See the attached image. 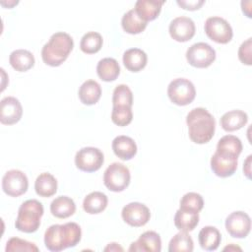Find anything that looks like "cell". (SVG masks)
Returning a JSON list of instances; mask_svg holds the SVG:
<instances>
[{
  "label": "cell",
  "mask_w": 252,
  "mask_h": 252,
  "mask_svg": "<svg viewBox=\"0 0 252 252\" xmlns=\"http://www.w3.org/2000/svg\"><path fill=\"white\" fill-rule=\"evenodd\" d=\"M82 237V230L76 222L52 224L44 233L45 247L52 252H59L76 246Z\"/></svg>",
  "instance_id": "obj_1"
},
{
  "label": "cell",
  "mask_w": 252,
  "mask_h": 252,
  "mask_svg": "<svg viewBox=\"0 0 252 252\" xmlns=\"http://www.w3.org/2000/svg\"><path fill=\"white\" fill-rule=\"evenodd\" d=\"M189 138L196 144H206L214 137L216 120L204 107H196L186 116Z\"/></svg>",
  "instance_id": "obj_2"
},
{
  "label": "cell",
  "mask_w": 252,
  "mask_h": 252,
  "mask_svg": "<svg viewBox=\"0 0 252 252\" xmlns=\"http://www.w3.org/2000/svg\"><path fill=\"white\" fill-rule=\"evenodd\" d=\"M73 47L74 41L71 35L63 32H57L43 45L41 49L42 61L51 67L60 66L68 58Z\"/></svg>",
  "instance_id": "obj_3"
},
{
  "label": "cell",
  "mask_w": 252,
  "mask_h": 252,
  "mask_svg": "<svg viewBox=\"0 0 252 252\" xmlns=\"http://www.w3.org/2000/svg\"><path fill=\"white\" fill-rule=\"evenodd\" d=\"M43 213L44 209L39 201L35 199L25 201L18 211V216L15 221L16 228L26 233L35 232L40 225V220Z\"/></svg>",
  "instance_id": "obj_4"
},
{
  "label": "cell",
  "mask_w": 252,
  "mask_h": 252,
  "mask_svg": "<svg viewBox=\"0 0 252 252\" xmlns=\"http://www.w3.org/2000/svg\"><path fill=\"white\" fill-rule=\"evenodd\" d=\"M131 174L129 168L120 162H113L107 166L103 173V183L112 192H121L130 184Z\"/></svg>",
  "instance_id": "obj_5"
},
{
  "label": "cell",
  "mask_w": 252,
  "mask_h": 252,
  "mask_svg": "<svg viewBox=\"0 0 252 252\" xmlns=\"http://www.w3.org/2000/svg\"><path fill=\"white\" fill-rule=\"evenodd\" d=\"M167 95L176 105L184 106L190 104L196 96L193 83L185 78H177L171 81L167 87Z\"/></svg>",
  "instance_id": "obj_6"
},
{
  "label": "cell",
  "mask_w": 252,
  "mask_h": 252,
  "mask_svg": "<svg viewBox=\"0 0 252 252\" xmlns=\"http://www.w3.org/2000/svg\"><path fill=\"white\" fill-rule=\"evenodd\" d=\"M204 30L209 38L220 44L228 43L233 36V31L229 23L218 16L208 18L205 22Z\"/></svg>",
  "instance_id": "obj_7"
},
{
  "label": "cell",
  "mask_w": 252,
  "mask_h": 252,
  "mask_svg": "<svg viewBox=\"0 0 252 252\" xmlns=\"http://www.w3.org/2000/svg\"><path fill=\"white\" fill-rule=\"evenodd\" d=\"M104 162L102 152L94 147H85L80 149L75 156V164L77 168L85 172H94L98 170Z\"/></svg>",
  "instance_id": "obj_8"
},
{
  "label": "cell",
  "mask_w": 252,
  "mask_h": 252,
  "mask_svg": "<svg viewBox=\"0 0 252 252\" xmlns=\"http://www.w3.org/2000/svg\"><path fill=\"white\" fill-rule=\"evenodd\" d=\"M187 62L196 68H207L216 59L215 49L206 42L192 44L186 51Z\"/></svg>",
  "instance_id": "obj_9"
},
{
  "label": "cell",
  "mask_w": 252,
  "mask_h": 252,
  "mask_svg": "<svg viewBox=\"0 0 252 252\" xmlns=\"http://www.w3.org/2000/svg\"><path fill=\"white\" fill-rule=\"evenodd\" d=\"M28 187V177L19 169L8 170L2 177V189L8 196L19 197L27 192Z\"/></svg>",
  "instance_id": "obj_10"
},
{
  "label": "cell",
  "mask_w": 252,
  "mask_h": 252,
  "mask_svg": "<svg viewBox=\"0 0 252 252\" xmlns=\"http://www.w3.org/2000/svg\"><path fill=\"white\" fill-rule=\"evenodd\" d=\"M224 224L231 237L245 238L251 229V219L246 213L235 211L227 216Z\"/></svg>",
  "instance_id": "obj_11"
},
{
  "label": "cell",
  "mask_w": 252,
  "mask_h": 252,
  "mask_svg": "<svg viewBox=\"0 0 252 252\" xmlns=\"http://www.w3.org/2000/svg\"><path fill=\"white\" fill-rule=\"evenodd\" d=\"M121 216L123 220L134 227L145 225L151 218L150 209L139 202H131L123 207Z\"/></svg>",
  "instance_id": "obj_12"
},
{
  "label": "cell",
  "mask_w": 252,
  "mask_h": 252,
  "mask_svg": "<svg viewBox=\"0 0 252 252\" xmlns=\"http://www.w3.org/2000/svg\"><path fill=\"white\" fill-rule=\"evenodd\" d=\"M169 34L170 36L178 41L185 42L190 40L196 32L195 23L193 20L186 16H180L173 19L169 24Z\"/></svg>",
  "instance_id": "obj_13"
},
{
  "label": "cell",
  "mask_w": 252,
  "mask_h": 252,
  "mask_svg": "<svg viewBox=\"0 0 252 252\" xmlns=\"http://www.w3.org/2000/svg\"><path fill=\"white\" fill-rule=\"evenodd\" d=\"M238 158L216 152L211 158V168L213 172L221 178L231 176L237 169Z\"/></svg>",
  "instance_id": "obj_14"
},
{
  "label": "cell",
  "mask_w": 252,
  "mask_h": 252,
  "mask_svg": "<svg viewBox=\"0 0 252 252\" xmlns=\"http://www.w3.org/2000/svg\"><path fill=\"white\" fill-rule=\"evenodd\" d=\"M23 107L20 100L14 96H6L0 102V122L4 125H13L20 121Z\"/></svg>",
  "instance_id": "obj_15"
},
{
  "label": "cell",
  "mask_w": 252,
  "mask_h": 252,
  "mask_svg": "<svg viewBox=\"0 0 252 252\" xmlns=\"http://www.w3.org/2000/svg\"><path fill=\"white\" fill-rule=\"evenodd\" d=\"M129 251H143V252H159L161 250V239L158 232L153 230L145 231L140 237L132 242Z\"/></svg>",
  "instance_id": "obj_16"
},
{
  "label": "cell",
  "mask_w": 252,
  "mask_h": 252,
  "mask_svg": "<svg viewBox=\"0 0 252 252\" xmlns=\"http://www.w3.org/2000/svg\"><path fill=\"white\" fill-rule=\"evenodd\" d=\"M111 146L115 156L122 160H129L137 154V145L135 141L125 135L115 137Z\"/></svg>",
  "instance_id": "obj_17"
},
{
  "label": "cell",
  "mask_w": 252,
  "mask_h": 252,
  "mask_svg": "<svg viewBox=\"0 0 252 252\" xmlns=\"http://www.w3.org/2000/svg\"><path fill=\"white\" fill-rule=\"evenodd\" d=\"M163 4L164 1L158 0H138L135 3L134 10L142 20L148 23L158 18Z\"/></svg>",
  "instance_id": "obj_18"
},
{
  "label": "cell",
  "mask_w": 252,
  "mask_h": 252,
  "mask_svg": "<svg viewBox=\"0 0 252 252\" xmlns=\"http://www.w3.org/2000/svg\"><path fill=\"white\" fill-rule=\"evenodd\" d=\"M248 121V115L246 112L240 109H234L225 112L220 117V126L226 132H233L241 129L246 125Z\"/></svg>",
  "instance_id": "obj_19"
},
{
  "label": "cell",
  "mask_w": 252,
  "mask_h": 252,
  "mask_svg": "<svg viewBox=\"0 0 252 252\" xmlns=\"http://www.w3.org/2000/svg\"><path fill=\"white\" fill-rule=\"evenodd\" d=\"M79 98L86 105L95 104L101 96V87L94 80L85 81L79 89Z\"/></svg>",
  "instance_id": "obj_20"
},
{
  "label": "cell",
  "mask_w": 252,
  "mask_h": 252,
  "mask_svg": "<svg viewBox=\"0 0 252 252\" xmlns=\"http://www.w3.org/2000/svg\"><path fill=\"white\" fill-rule=\"evenodd\" d=\"M148 56L140 48L127 49L123 54V64L131 72H139L147 65Z\"/></svg>",
  "instance_id": "obj_21"
},
{
  "label": "cell",
  "mask_w": 252,
  "mask_h": 252,
  "mask_svg": "<svg viewBox=\"0 0 252 252\" xmlns=\"http://www.w3.org/2000/svg\"><path fill=\"white\" fill-rule=\"evenodd\" d=\"M198 240L200 246L207 251H215L219 248L221 240V235L219 229L212 225L204 226L199 234Z\"/></svg>",
  "instance_id": "obj_22"
},
{
  "label": "cell",
  "mask_w": 252,
  "mask_h": 252,
  "mask_svg": "<svg viewBox=\"0 0 252 252\" xmlns=\"http://www.w3.org/2000/svg\"><path fill=\"white\" fill-rule=\"evenodd\" d=\"M34 56L26 49H17L11 52L9 56L10 65L18 72H26L34 65Z\"/></svg>",
  "instance_id": "obj_23"
},
{
  "label": "cell",
  "mask_w": 252,
  "mask_h": 252,
  "mask_svg": "<svg viewBox=\"0 0 252 252\" xmlns=\"http://www.w3.org/2000/svg\"><path fill=\"white\" fill-rule=\"evenodd\" d=\"M107 196L99 191L88 194L83 201V209L90 215H96L105 210L107 207Z\"/></svg>",
  "instance_id": "obj_24"
},
{
  "label": "cell",
  "mask_w": 252,
  "mask_h": 252,
  "mask_svg": "<svg viewBox=\"0 0 252 252\" xmlns=\"http://www.w3.org/2000/svg\"><path fill=\"white\" fill-rule=\"evenodd\" d=\"M51 214L58 219H67L76 212V205L73 199L68 196H59L50 204Z\"/></svg>",
  "instance_id": "obj_25"
},
{
  "label": "cell",
  "mask_w": 252,
  "mask_h": 252,
  "mask_svg": "<svg viewBox=\"0 0 252 252\" xmlns=\"http://www.w3.org/2000/svg\"><path fill=\"white\" fill-rule=\"evenodd\" d=\"M199 223V213L178 209L174 216V224L180 231H192Z\"/></svg>",
  "instance_id": "obj_26"
},
{
  "label": "cell",
  "mask_w": 252,
  "mask_h": 252,
  "mask_svg": "<svg viewBox=\"0 0 252 252\" xmlns=\"http://www.w3.org/2000/svg\"><path fill=\"white\" fill-rule=\"evenodd\" d=\"M97 76L104 82H112L120 74V66L114 58L106 57L98 61L96 65Z\"/></svg>",
  "instance_id": "obj_27"
},
{
  "label": "cell",
  "mask_w": 252,
  "mask_h": 252,
  "mask_svg": "<svg viewBox=\"0 0 252 252\" xmlns=\"http://www.w3.org/2000/svg\"><path fill=\"white\" fill-rule=\"evenodd\" d=\"M35 193L43 198H48L53 196L57 191V180L56 178L48 173H40L34 182Z\"/></svg>",
  "instance_id": "obj_28"
},
{
  "label": "cell",
  "mask_w": 252,
  "mask_h": 252,
  "mask_svg": "<svg viewBox=\"0 0 252 252\" xmlns=\"http://www.w3.org/2000/svg\"><path fill=\"white\" fill-rule=\"evenodd\" d=\"M121 25L127 33L138 34L146 29L148 23L142 20L134 9H131L123 15Z\"/></svg>",
  "instance_id": "obj_29"
},
{
  "label": "cell",
  "mask_w": 252,
  "mask_h": 252,
  "mask_svg": "<svg viewBox=\"0 0 252 252\" xmlns=\"http://www.w3.org/2000/svg\"><path fill=\"white\" fill-rule=\"evenodd\" d=\"M216 152L238 158L242 152V143L234 135H225L219 140Z\"/></svg>",
  "instance_id": "obj_30"
},
{
  "label": "cell",
  "mask_w": 252,
  "mask_h": 252,
  "mask_svg": "<svg viewBox=\"0 0 252 252\" xmlns=\"http://www.w3.org/2000/svg\"><path fill=\"white\" fill-rule=\"evenodd\" d=\"M194 249V242L192 237L185 231L176 233L169 241V252H192Z\"/></svg>",
  "instance_id": "obj_31"
},
{
  "label": "cell",
  "mask_w": 252,
  "mask_h": 252,
  "mask_svg": "<svg viewBox=\"0 0 252 252\" xmlns=\"http://www.w3.org/2000/svg\"><path fill=\"white\" fill-rule=\"evenodd\" d=\"M103 39L100 33L96 32H89L83 35L80 42V48L84 53L94 54L102 47Z\"/></svg>",
  "instance_id": "obj_32"
},
{
  "label": "cell",
  "mask_w": 252,
  "mask_h": 252,
  "mask_svg": "<svg viewBox=\"0 0 252 252\" xmlns=\"http://www.w3.org/2000/svg\"><path fill=\"white\" fill-rule=\"evenodd\" d=\"M113 106H129L133 105V93L127 85L120 84L116 86L112 94Z\"/></svg>",
  "instance_id": "obj_33"
},
{
  "label": "cell",
  "mask_w": 252,
  "mask_h": 252,
  "mask_svg": "<svg viewBox=\"0 0 252 252\" xmlns=\"http://www.w3.org/2000/svg\"><path fill=\"white\" fill-rule=\"evenodd\" d=\"M204 207L203 197L196 192H189L183 195L180 200V208L182 210H189L194 212H200Z\"/></svg>",
  "instance_id": "obj_34"
},
{
  "label": "cell",
  "mask_w": 252,
  "mask_h": 252,
  "mask_svg": "<svg viewBox=\"0 0 252 252\" xmlns=\"http://www.w3.org/2000/svg\"><path fill=\"white\" fill-rule=\"evenodd\" d=\"M133 119L132 108L129 106H113L111 111V120L118 126H127Z\"/></svg>",
  "instance_id": "obj_35"
},
{
  "label": "cell",
  "mask_w": 252,
  "mask_h": 252,
  "mask_svg": "<svg viewBox=\"0 0 252 252\" xmlns=\"http://www.w3.org/2000/svg\"><path fill=\"white\" fill-rule=\"evenodd\" d=\"M5 250L6 252H15V251L37 252L38 247L32 242H29L19 237H12L7 241Z\"/></svg>",
  "instance_id": "obj_36"
},
{
  "label": "cell",
  "mask_w": 252,
  "mask_h": 252,
  "mask_svg": "<svg viewBox=\"0 0 252 252\" xmlns=\"http://www.w3.org/2000/svg\"><path fill=\"white\" fill-rule=\"evenodd\" d=\"M251 47H252V38L249 37L245 41L241 43L238 49V58L245 65L252 64V55H251Z\"/></svg>",
  "instance_id": "obj_37"
},
{
  "label": "cell",
  "mask_w": 252,
  "mask_h": 252,
  "mask_svg": "<svg viewBox=\"0 0 252 252\" xmlns=\"http://www.w3.org/2000/svg\"><path fill=\"white\" fill-rule=\"evenodd\" d=\"M181 8L189 11L199 10L205 3L204 0H177L176 2Z\"/></svg>",
  "instance_id": "obj_38"
},
{
  "label": "cell",
  "mask_w": 252,
  "mask_h": 252,
  "mask_svg": "<svg viewBox=\"0 0 252 252\" xmlns=\"http://www.w3.org/2000/svg\"><path fill=\"white\" fill-rule=\"evenodd\" d=\"M251 159L252 156L249 155L243 163V172L248 179H251Z\"/></svg>",
  "instance_id": "obj_39"
},
{
  "label": "cell",
  "mask_w": 252,
  "mask_h": 252,
  "mask_svg": "<svg viewBox=\"0 0 252 252\" xmlns=\"http://www.w3.org/2000/svg\"><path fill=\"white\" fill-rule=\"evenodd\" d=\"M104 251H123V248L121 246H119L117 243L112 242V243H109L104 248Z\"/></svg>",
  "instance_id": "obj_40"
},
{
  "label": "cell",
  "mask_w": 252,
  "mask_h": 252,
  "mask_svg": "<svg viewBox=\"0 0 252 252\" xmlns=\"http://www.w3.org/2000/svg\"><path fill=\"white\" fill-rule=\"evenodd\" d=\"M241 7H242L243 13H244L248 18H251V8H250V7H251V1H249L247 7L245 6L244 1H241Z\"/></svg>",
  "instance_id": "obj_41"
},
{
  "label": "cell",
  "mask_w": 252,
  "mask_h": 252,
  "mask_svg": "<svg viewBox=\"0 0 252 252\" xmlns=\"http://www.w3.org/2000/svg\"><path fill=\"white\" fill-rule=\"evenodd\" d=\"M223 250H228V251H235V250H238V251H241V248L238 247V246H235V245H233V244H230V245L224 247Z\"/></svg>",
  "instance_id": "obj_42"
}]
</instances>
